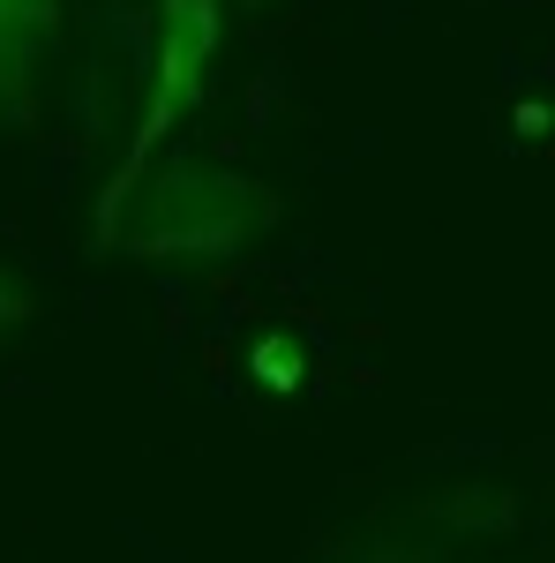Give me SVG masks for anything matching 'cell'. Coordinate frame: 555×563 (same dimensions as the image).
<instances>
[{"label": "cell", "mask_w": 555, "mask_h": 563, "mask_svg": "<svg viewBox=\"0 0 555 563\" xmlns=\"http://www.w3.org/2000/svg\"><path fill=\"white\" fill-rule=\"evenodd\" d=\"M263 225H270V188L263 180L173 158L158 174H143V188L113 218L106 249L158 256V263H218V256H241Z\"/></svg>", "instance_id": "1"}, {"label": "cell", "mask_w": 555, "mask_h": 563, "mask_svg": "<svg viewBox=\"0 0 555 563\" xmlns=\"http://www.w3.org/2000/svg\"><path fill=\"white\" fill-rule=\"evenodd\" d=\"M218 53H225V8H218V0H158V60H151V98H143V121H135L129 158L113 166V180H106V203H98V249H106V233H113L121 203L143 188L151 158H158V143H166V135L180 129V113L211 90Z\"/></svg>", "instance_id": "2"}, {"label": "cell", "mask_w": 555, "mask_h": 563, "mask_svg": "<svg viewBox=\"0 0 555 563\" xmlns=\"http://www.w3.org/2000/svg\"><path fill=\"white\" fill-rule=\"evenodd\" d=\"M60 23V0H0V76H23Z\"/></svg>", "instance_id": "3"}, {"label": "cell", "mask_w": 555, "mask_h": 563, "mask_svg": "<svg viewBox=\"0 0 555 563\" xmlns=\"http://www.w3.org/2000/svg\"><path fill=\"white\" fill-rule=\"evenodd\" d=\"M300 339H263L256 346V384L263 390H300Z\"/></svg>", "instance_id": "4"}, {"label": "cell", "mask_w": 555, "mask_h": 563, "mask_svg": "<svg viewBox=\"0 0 555 563\" xmlns=\"http://www.w3.org/2000/svg\"><path fill=\"white\" fill-rule=\"evenodd\" d=\"M15 323H31V294L0 271V331H15Z\"/></svg>", "instance_id": "5"}]
</instances>
